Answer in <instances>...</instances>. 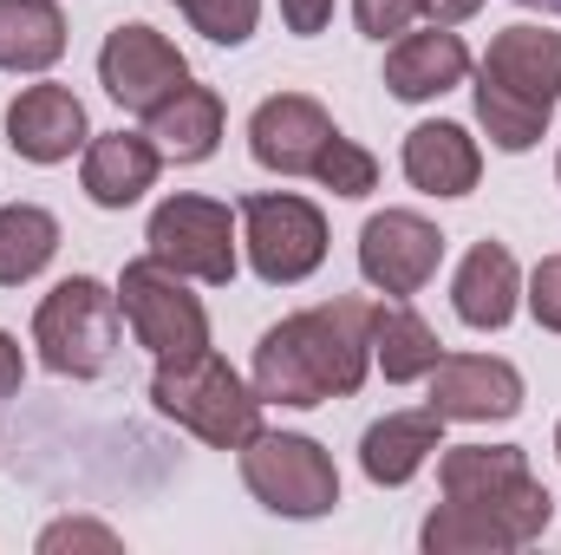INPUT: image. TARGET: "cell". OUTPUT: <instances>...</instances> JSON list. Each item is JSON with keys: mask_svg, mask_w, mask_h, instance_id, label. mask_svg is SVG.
Wrapping results in <instances>:
<instances>
[{"mask_svg": "<svg viewBox=\"0 0 561 555\" xmlns=\"http://www.w3.org/2000/svg\"><path fill=\"white\" fill-rule=\"evenodd\" d=\"M176 7H190V0H176Z\"/></svg>", "mask_w": 561, "mask_h": 555, "instance_id": "35", "label": "cell"}, {"mask_svg": "<svg viewBox=\"0 0 561 555\" xmlns=\"http://www.w3.org/2000/svg\"><path fill=\"white\" fill-rule=\"evenodd\" d=\"M85 132V105L72 86H26L13 105H7V144L26 157V163H66Z\"/></svg>", "mask_w": 561, "mask_h": 555, "instance_id": "14", "label": "cell"}, {"mask_svg": "<svg viewBox=\"0 0 561 555\" xmlns=\"http://www.w3.org/2000/svg\"><path fill=\"white\" fill-rule=\"evenodd\" d=\"M157 170H163V150L150 144V132H105V138L85 144L79 183H85V196L99 209H131L144 190L157 183Z\"/></svg>", "mask_w": 561, "mask_h": 555, "instance_id": "16", "label": "cell"}, {"mask_svg": "<svg viewBox=\"0 0 561 555\" xmlns=\"http://www.w3.org/2000/svg\"><path fill=\"white\" fill-rule=\"evenodd\" d=\"M373 366V301L366 294H340L327 307L287 314L255 340V399L262 406H327V399H353L366 386Z\"/></svg>", "mask_w": 561, "mask_h": 555, "instance_id": "1", "label": "cell"}, {"mask_svg": "<svg viewBox=\"0 0 561 555\" xmlns=\"http://www.w3.org/2000/svg\"><path fill=\"white\" fill-rule=\"evenodd\" d=\"M66 53V13L53 0H0V72H46Z\"/></svg>", "mask_w": 561, "mask_h": 555, "instance_id": "22", "label": "cell"}, {"mask_svg": "<svg viewBox=\"0 0 561 555\" xmlns=\"http://www.w3.org/2000/svg\"><path fill=\"white\" fill-rule=\"evenodd\" d=\"M483 0H419V13L431 20V26H457V20H470Z\"/></svg>", "mask_w": 561, "mask_h": 555, "instance_id": "32", "label": "cell"}, {"mask_svg": "<svg viewBox=\"0 0 561 555\" xmlns=\"http://www.w3.org/2000/svg\"><path fill=\"white\" fill-rule=\"evenodd\" d=\"M39 550H118V536L99 530V523H53L39 536Z\"/></svg>", "mask_w": 561, "mask_h": 555, "instance_id": "29", "label": "cell"}, {"mask_svg": "<svg viewBox=\"0 0 561 555\" xmlns=\"http://www.w3.org/2000/svg\"><path fill=\"white\" fill-rule=\"evenodd\" d=\"M242 242H249V269L268 281V287H294L327 262V216L307 203V196H287V190H262V196H242Z\"/></svg>", "mask_w": 561, "mask_h": 555, "instance_id": "8", "label": "cell"}, {"mask_svg": "<svg viewBox=\"0 0 561 555\" xmlns=\"http://www.w3.org/2000/svg\"><path fill=\"white\" fill-rule=\"evenodd\" d=\"M529 314H536V327L561 333V256L536 262V275H529Z\"/></svg>", "mask_w": 561, "mask_h": 555, "instance_id": "28", "label": "cell"}, {"mask_svg": "<svg viewBox=\"0 0 561 555\" xmlns=\"http://www.w3.org/2000/svg\"><path fill=\"white\" fill-rule=\"evenodd\" d=\"M99 86H105L125 112H144V118H150L170 92L190 86V59H183L157 26L125 20V26H112L105 46H99Z\"/></svg>", "mask_w": 561, "mask_h": 555, "instance_id": "10", "label": "cell"}, {"mask_svg": "<svg viewBox=\"0 0 561 555\" xmlns=\"http://www.w3.org/2000/svg\"><path fill=\"white\" fill-rule=\"evenodd\" d=\"M150 144L163 150V157H176V163H203V157H216V144H222V92L216 86H183V92H170L157 112H150Z\"/></svg>", "mask_w": 561, "mask_h": 555, "instance_id": "21", "label": "cell"}, {"mask_svg": "<svg viewBox=\"0 0 561 555\" xmlns=\"http://www.w3.org/2000/svg\"><path fill=\"white\" fill-rule=\"evenodd\" d=\"M373 360L392 386H412V380H431V366L444 360V340L419 307L386 294V301H373Z\"/></svg>", "mask_w": 561, "mask_h": 555, "instance_id": "20", "label": "cell"}, {"mask_svg": "<svg viewBox=\"0 0 561 555\" xmlns=\"http://www.w3.org/2000/svg\"><path fill=\"white\" fill-rule=\"evenodd\" d=\"M59 256V223L39 203H7L0 209V287L33 281L46 262Z\"/></svg>", "mask_w": 561, "mask_h": 555, "instance_id": "23", "label": "cell"}, {"mask_svg": "<svg viewBox=\"0 0 561 555\" xmlns=\"http://www.w3.org/2000/svg\"><path fill=\"white\" fill-rule=\"evenodd\" d=\"M523 7H549V13H561V0H523Z\"/></svg>", "mask_w": 561, "mask_h": 555, "instance_id": "33", "label": "cell"}, {"mask_svg": "<svg viewBox=\"0 0 561 555\" xmlns=\"http://www.w3.org/2000/svg\"><path fill=\"white\" fill-rule=\"evenodd\" d=\"M183 20L216 46H242L255 33V20H262V0H190Z\"/></svg>", "mask_w": 561, "mask_h": 555, "instance_id": "26", "label": "cell"}, {"mask_svg": "<svg viewBox=\"0 0 561 555\" xmlns=\"http://www.w3.org/2000/svg\"><path fill=\"white\" fill-rule=\"evenodd\" d=\"M353 20L366 39H399L419 20V0H353Z\"/></svg>", "mask_w": 561, "mask_h": 555, "instance_id": "27", "label": "cell"}, {"mask_svg": "<svg viewBox=\"0 0 561 555\" xmlns=\"http://www.w3.org/2000/svg\"><path fill=\"white\" fill-rule=\"evenodd\" d=\"M405 177L424 196H470L477 177H483V150H477V138L463 125L437 118V125H419L405 138Z\"/></svg>", "mask_w": 561, "mask_h": 555, "instance_id": "19", "label": "cell"}, {"mask_svg": "<svg viewBox=\"0 0 561 555\" xmlns=\"http://www.w3.org/2000/svg\"><path fill=\"white\" fill-rule=\"evenodd\" d=\"M431 412L457 424H496L523 412V373L496 353H444L431 366Z\"/></svg>", "mask_w": 561, "mask_h": 555, "instance_id": "12", "label": "cell"}, {"mask_svg": "<svg viewBox=\"0 0 561 555\" xmlns=\"http://www.w3.org/2000/svg\"><path fill=\"white\" fill-rule=\"evenodd\" d=\"M118 333H125L118 287L92 275L59 281L33 314V347H39L46 373H59V380H99L118 360Z\"/></svg>", "mask_w": 561, "mask_h": 555, "instance_id": "5", "label": "cell"}, {"mask_svg": "<svg viewBox=\"0 0 561 555\" xmlns=\"http://www.w3.org/2000/svg\"><path fill=\"white\" fill-rule=\"evenodd\" d=\"M20 380H26L20 340H13V333H0V399H13V393H20Z\"/></svg>", "mask_w": 561, "mask_h": 555, "instance_id": "31", "label": "cell"}, {"mask_svg": "<svg viewBox=\"0 0 561 555\" xmlns=\"http://www.w3.org/2000/svg\"><path fill=\"white\" fill-rule=\"evenodd\" d=\"M313 177H320L333 196H373V190H379V157H373V150H359L353 138H333L327 150H320Z\"/></svg>", "mask_w": 561, "mask_h": 555, "instance_id": "25", "label": "cell"}, {"mask_svg": "<svg viewBox=\"0 0 561 555\" xmlns=\"http://www.w3.org/2000/svg\"><path fill=\"white\" fill-rule=\"evenodd\" d=\"M516 294H523V275H516V256H510L503 242H477V249L457 262L450 307H457V320H463V327H477V333L510 327Z\"/></svg>", "mask_w": 561, "mask_h": 555, "instance_id": "18", "label": "cell"}, {"mask_svg": "<svg viewBox=\"0 0 561 555\" xmlns=\"http://www.w3.org/2000/svg\"><path fill=\"white\" fill-rule=\"evenodd\" d=\"M437 262H444V236L419 209H386L359 229V275L379 294H399V301L419 294L424 281L437 275Z\"/></svg>", "mask_w": 561, "mask_h": 555, "instance_id": "11", "label": "cell"}, {"mask_svg": "<svg viewBox=\"0 0 561 555\" xmlns=\"http://www.w3.org/2000/svg\"><path fill=\"white\" fill-rule=\"evenodd\" d=\"M556 451H561V424H556Z\"/></svg>", "mask_w": 561, "mask_h": 555, "instance_id": "34", "label": "cell"}, {"mask_svg": "<svg viewBox=\"0 0 561 555\" xmlns=\"http://www.w3.org/2000/svg\"><path fill=\"white\" fill-rule=\"evenodd\" d=\"M556 177H561V163H556Z\"/></svg>", "mask_w": 561, "mask_h": 555, "instance_id": "36", "label": "cell"}, {"mask_svg": "<svg viewBox=\"0 0 561 555\" xmlns=\"http://www.w3.org/2000/svg\"><path fill=\"white\" fill-rule=\"evenodd\" d=\"M419 543L431 555H503V550H516V536L496 523V517H483V510H470V503H437L431 517H424V530H419Z\"/></svg>", "mask_w": 561, "mask_h": 555, "instance_id": "24", "label": "cell"}, {"mask_svg": "<svg viewBox=\"0 0 561 555\" xmlns=\"http://www.w3.org/2000/svg\"><path fill=\"white\" fill-rule=\"evenodd\" d=\"M437 484H444L450 503H470V510L496 517L516 536V550L536 543L556 523V497L529 471V451L523 444H450L437 457Z\"/></svg>", "mask_w": 561, "mask_h": 555, "instance_id": "4", "label": "cell"}, {"mask_svg": "<svg viewBox=\"0 0 561 555\" xmlns=\"http://www.w3.org/2000/svg\"><path fill=\"white\" fill-rule=\"evenodd\" d=\"M431 451H444V418L431 406L424 412H386L379 424H366V438H359V471L373 484L399 490V484H412L431 464Z\"/></svg>", "mask_w": 561, "mask_h": 555, "instance_id": "17", "label": "cell"}, {"mask_svg": "<svg viewBox=\"0 0 561 555\" xmlns=\"http://www.w3.org/2000/svg\"><path fill=\"white\" fill-rule=\"evenodd\" d=\"M150 256L170 262L176 275L203 281V287H229L236 281V216L229 203L216 196H163L150 209V229H144Z\"/></svg>", "mask_w": 561, "mask_h": 555, "instance_id": "9", "label": "cell"}, {"mask_svg": "<svg viewBox=\"0 0 561 555\" xmlns=\"http://www.w3.org/2000/svg\"><path fill=\"white\" fill-rule=\"evenodd\" d=\"M118 307H125L138 347H150L157 360H183V353H203V347H209V314H203V301L190 294V275H176V269L157 262V256L125 262V275H118Z\"/></svg>", "mask_w": 561, "mask_h": 555, "instance_id": "7", "label": "cell"}, {"mask_svg": "<svg viewBox=\"0 0 561 555\" xmlns=\"http://www.w3.org/2000/svg\"><path fill=\"white\" fill-rule=\"evenodd\" d=\"M561 105V33L556 26H503L477 66V118L496 150L542 144Z\"/></svg>", "mask_w": 561, "mask_h": 555, "instance_id": "2", "label": "cell"}, {"mask_svg": "<svg viewBox=\"0 0 561 555\" xmlns=\"http://www.w3.org/2000/svg\"><path fill=\"white\" fill-rule=\"evenodd\" d=\"M333 138H340V125H333L327 105L307 99V92H275V99H262L255 118H249V150H255V163L275 170V177H313L320 150Z\"/></svg>", "mask_w": 561, "mask_h": 555, "instance_id": "13", "label": "cell"}, {"mask_svg": "<svg viewBox=\"0 0 561 555\" xmlns=\"http://www.w3.org/2000/svg\"><path fill=\"white\" fill-rule=\"evenodd\" d=\"M280 20H287V33L313 39V33H327V20H333V0H280Z\"/></svg>", "mask_w": 561, "mask_h": 555, "instance_id": "30", "label": "cell"}, {"mask_svg": "<svg viewBox=\"0 0 561 555\" xmlns=\"http://www.w3.org/2000/svg\"><path fill=\"white\" fill-rule=\"evenodd\" d=\"M150 399L157 412L176 418L183 431H196L209 451H242L255 431H262V399L255 386L222 360V353H183V360H157V380H150Z\"/></svg>", "mask_w": 561, "mask_h": 555, "instance_id": "3", "label": "cell"}, {"mask_svg": "<svg viewBox=\"0 0 561 555\" xmlns=\"http://www.w3.org/2000/svg\"><path fill=\"white\" fill-rule=\"evenodd\" d=\"M470 79V46L450 33V26H431V33H399L392 53H386V86L392 99L424 105V99H444L450 86Z\"/></svg>", "mask_w": 561, "mask_h": 555, "instance_id": "15", "label": "cell"}, {"mask_svg": "<svg viewBox=\"0 0 561 555\" xmlns=\"http://www.w3.org/2000/svg\"><path fill=\"white\" fill-rule=\"evenodd\" d=\"M242 484H249V497H255L262 510L294 517V523L327 517V510L340 503V471H333V457H327L313 438H300V431H255V438L242 444Z\"/></svg>", "mask_w": 561, "mask_h": 555, "instance_id": "6", "label": "cell"}]
</instances>
